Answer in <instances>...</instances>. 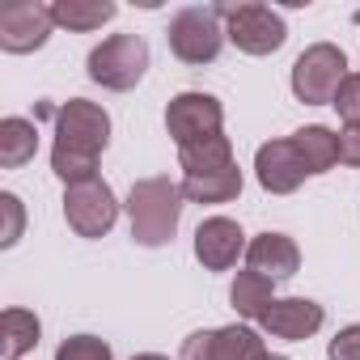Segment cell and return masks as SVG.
<instances>
[{"instance_id": "obj_19", "label": "cell", "mask_w": 360, "mask_h": 360, "mask_svg": "<svg viewBox=\"0 0 360 360\" xmlns=\"http://www.w3.org/2000/svg\"><path fill=\"white\" fill-rule=\"evenodd\" d=\"M119 9L110 5V0H56V5H51L56 26H68V30H98Z\"/></svg>"}, {"instance_id": "obj_7", "label": "cell", "mask_w": 360, "mask_h": 360, "mask_svg": "<svg viewBox=\"0 0 360 360\" xmlns=\"http://www.w3.org/2000/svg\"><path fill=\"white\" fill-rule=\"evenodd\" d=\"M64 217L68 225L81 233V238H102L115 229V217H119V200L110 191V183L102 178H85V183H72L64 191Z\"/></svg>"}, {"instance_id": "obj_15", "label": "cell", "mask_w": 360, "mask_h": 360, "mask_svg": "<svg viewBox=\"0 0 360 360\" xmlns=\"http://www.w3.org/2000/svg\"><path fill=\"white\" fill-rule=\"evenodd\" d=\"M178 187H183V200H191V204H229V200L242 195V169H238V161H233V165H225V169L187 174Z\"/></svg>"}, {"instance_id": "obj_18", "label": "cell", "mask_w": 360, "mask_h": 360, "mask_svg": "<svg viewBox=\"0 0 360 360\" xmlns=\"http://www.w3.org/2000/svg\"><path fill=\"white\" fill-rule=\"evenodd\" d=\"M292 144L301 148L309 174H326V169L339 161V136H335L330 127H322V123H309V127L292 131Z\"/></svg>"}, {"instance_id": "obj_26", "label": "cell", "mask_w": 360, "mask_h": 360, "mask_svg": "<svg viewBox=\"0 0 360 360\" xmlns=\"http://www.w3.org/2000/svg\"><path fill=\"white\" fill-rule=\"evenodd\" d=\"M339 161L343 165H360V123H347L339 131Z\"/></svg>"}, {"instance_id": "obj_12", "label": "cell", "mask_w": 360, "mask_h": 360, "mask_svg": "<svg viewBox=\"0 0 360 360\" xmlns=\"http://www.w3.org/2000/svg\"><path fill=\"white\" fill-rule=\"evenodd\" d=\"M242 250H246V233L229 217H208L195 229V259L204 263V271H229Z\"/></svg>"}, {"instance_id": "obj_28", "label": "cell", "mask_w": 360, "mask_h": 360, "mask_svg": "<svg viewBox=\"0 0 360 360\" xmlns=\"http://www.w3.org/2000/svg\"><path fill=\"white\" fill-rule=\"evenodd\" d=\"M263 360H288V356H276V352H267V356H263Z\"/></svg>"}, {"instance_id": "obj_23", "label": "cell", "mask_w": 360, "mask_h": 360, "mask_svg": "<svg viewBox=\"0 0 360 360\" xmlns=\"http://www.w3.org/2000/svg\"><path fill=\"white\" fill-rule=\"evenodd\" d=\"M0 217H5V229H0V246H18L22 225H26V212H22V200H18L13 191L0 195Z\"/></svg>"}, {"instance_id": "obj_21", "label": "cell", "mask_w": 360, "mask_h": 360, "mask_svg": "<svg viewBox=\"0 0 360 360\" xmlns=\"http://www.w3.org/2000/svg\"><path fill=\"white\" fill-rule=\"evenodd\" d=\"M229 301H233V309L242 314V318H263L267 309H271V280H263L259 271H238V280H233V288H229Z\"/></svg>"}, {"instance_id": "obj_4", "label": "cell", "mask_w": 360, "mask_h": 360, "mask_svg": "<svg viewBox=\"0 0 360 360\" xmlns=\"http://www.w3.org/2000/svg\"><path fill=\"white\" fill-rule=\"evenodd\" d=\"M169 51L183 60V64H212L225 47V26H221V9L217 5H191L183 13L169 18Z\"/></svg>"}, {"instance_id": "obj_22", "label": "cell", "mask_w": 360, "mask_h": 360, "mask_svg": "<svg viewBox=\"0 0 360 360\" xmlns=\"http://www.w3.org/2000/svg\"><path fill=\"white\" fill-rule=\"evenodd\" d=\"M56 360H110V343H102L98 335H72L60 343Z\"/></svg>"}, {"instance_id": "obj_10", "label": "cell", "mask_w": 360, "mask_h": 360, "mask_svg": "<svg viewBox=\"0 0 360 360\" xmlns=\"http://www.w3.org/2000/svg\"><path fill=\"white\" fill-rule=\"evenodd\" d=\"M267 347L250 326H221V330H195L183 343L178 360H263Z\"/></svg>"}, {"instance_id": "obj_2", "label": "cell", "mask_w": 360, "mask_h": 360, "mask_svg": "<svg viewBox=\"0 0 360 360\" xmlns=\"http://www.w3.org/2000/svg\"><path fill=\"white\" fill-rule=\"evenodd\" d=\"M127 217H131V238L140 246H165L178 233L183 217V187L169 178H140L127 195Z\"/></svg>"}, {"instance_id": "obj_27", "label": "cell", "mask_w": 360, "mask_h": 360, "mask_svg": "<svg viewBox=\"0 0 360 360\" xmlns=\"http://www.w3.org/2000/svg\"><path fill=\"white\" fill-rule=\"evenodd\" d=\"M131 360H169V356H157V352H144V356H131Z\"/></svg>"}, {"instance_id": "obj_6", "label": "cell", "mask_w": 360, "mask_h": 360, "mask_svg": "<svg viewBox=\"0 0 360 360\" xmlns=\"http://www.w3.org/2000/svg\"><path fill=\"white\" fill-rule=\"evenodd\" d=\"M347 81V56L335 47V43H314L297 56L292 64V94L305 102V106H322V102H335L339 85Z\"/></svg>"}, {"instance_id": "obj_24", "label": "cell", "mask_w": 360, "mask_h": 360, "mask_svg": "<svg viewBox=\"0 0 360 360\" xmlns=\"http://www.w3.org/2000/svg\"><path fill=\"white\" fill-rule=\"evenodd\" d=\"M330 106L339 110L343 123H360V72H347V81L339 85V94H335Z\"/></svg>"}, {"instance_id": "obj_13", "label": "cell", "mask_w": 360, "mask_h": 360, "mask_svg": "<svg viewBox=\"0 0 360 360\" xmlns=\"http://www.w3.org/2000/svg\"><path fill=\"white\" fill-rule=\"evenodd\" d=\"M259 322H263V330H267L271 339L301 343V339H309V335L326 322V309H322L318 301H309V297H280V301H271V309H267Z\"/></svg>"}, {"instance_id": "obj_11", "label": "cell", "mask_w": 360, "mask_h": 360, "mask_svg": "<svg viewBox=\"0 0 360 360\" xmlns=\"http://www.w3.org/2000/svg\"><path fill=\"white\" fill-rule=\"evenodd\" d=\"M255 174H259L263 191H271V195H292L305 178H309V165H305L301 148H297L292 136H288V140H267V144H259V153H255Z\"/></svg>"}, {"instance_id": "obj_9", "label": "cell", "mask_w": 360, "mask_h": 360, "mask_svg": "<svg viewBox=\"0 0 360 360\" xmlns=\"http://www.w3.org/2000/svg\"><path fill=\"white\" fill-rule=\"evenodd\" d=\"M51 26H56L51 5H39V0H9V5H0V47L9 56L39 51L47 43Z\"/></svg>"}, {"instance_id": "obj_16", "label": "cell", "mask_w": 360, "mask_h": 360, "mask_svg": "<svg viewBox=\"0 0 360 360\" xmlns=\"http://www.w3.org/2000/svg\"><path fill=\"white\" fill-rule=\"evenodd\" d=\"M39 148V131L30 119L22 115H9V119H0V165L5 169H22Z\"/></svg>"}, {"instance_id": "obj_8", "label": "cell", "mask_w": 360, "mask_h": 360, "mask_svg": "<svg viewBox=\"0 0 360 360\" xmlns=\"http://www.w3.org/2000/svg\"><path fill=\"white\" fill-rule=\"evenodd\" d=\"M221 123H225V106L212 98V94H178L169 106H165V131L174 136L178 148H187L195 140H208V136H221Z\"/></svg>"}, {"instance_id": "obj_14", "label": "cell", "mask_w": 360, "mask_h": 360, "mask_svg": "<svg viewBox=\"0 0 360 360\" xmlns=\"http://www.w3.org/2000/svg\"><path fill=\"white\" fill-rule=\"evenodd\" d=\"M246 263H250V271H259L263 280H288V276H297V267H301V250H297V242L288 238V233H259L250 246H246Z\"/></svg>"}, {"instance_id": "obj_5", "label": "cell", "mask_w": 360, "mask_h": 360, "mask_svg": "<svg viewBox=\"0 0 360 360\" xmlns=\"http://www.w3.org/2000/svg\"><path fill=\"white\" fill-rule=\"evenodd\" d=\"M217 9L225 22V39L246 56H271L288 39L284 18L267 5H217Z\"/></svg>"}, {"instance_id": "obj_3", "label": "cell", "mask_w": 360, "mask_h": 360, "mask_svg": "<svg viewBox=\"0 0 360 360\" xmlns=\"http://www.w3.org/2000/svg\"><path fill=\"white\" fill-rule=\"evenodd\" d=\"M89 81H98L102 89H136L144 68H148V43L140 34H110L106 43H98L85 60Z\"/></svg>"}, {"instance_id": "obj_25", "label": "cell", "mask_w": 360, "mask_h": 360, "mask_svg": "<svg viewBox=\"0 0 360 360\" xmlns=\"http://www.w3.org/2000/svg\"><path fill=\"white\" fill-rule=\"evenodd\" d=\"M326 356H330V360H360V322L343 326V330H339V335L330 339Z\"/></svg>"}, {"instance_id": "obj_1", "label": "cell", "mask_w": 360, "mask_h": 360, "mask_svg": "<svg viewBox=\"0 0 360 360\" xmlns=\"http://www.w3.org/2000/svg\"><path fill=\"white\" fill-rule=\"evenodd\" d=\"M110 140V115L89 102V98H68L56 110V148H51V169L64 183H85L98 169V157Z\"/></svg>"}, {"instance_id": "obj_20", "label": "cell", "mask_w": 360, "mask_h": 360, "mask_svg": "<svg viewBox=\"0 0 360 360\" xmlns=\"http://www.w3.org/2000/svg\"><path fill=\"white\" fill-rule=\"evenodd\" d=\"M178 161H183L187 174L225 169V165H233V144H229V136L221 131V136H208V140H195V144H187V148H178Z\"/></svg>"}, {"instance_id": "obj_17", "label": "cell", "mask_w": 360, "mask_h": 360, "mask_svg": "<svg viewBox=\"0 0 360 360\" xmlns=\"http://www.w3.org/2000/svg\"><path fill=\"white\" fill-rule=\"evenodd\" d=\"M39 318L30 309H5L0 314V352H5V360H22L30 347H39Z\"/></svg>"}]
</instances>
